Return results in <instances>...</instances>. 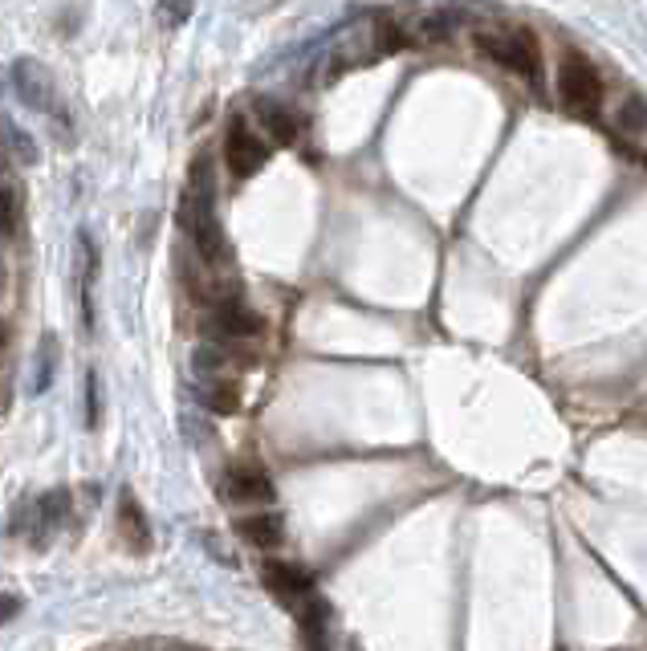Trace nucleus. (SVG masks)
Masks as SVG:
<instances>
[{
	"label": "nucleus",
	"mask_w": 647,
	"mask_h": 651,
	"mask_svg": "<svg viewBox=\"0 0 647 651\" xmlns=\"http://www.w3.org/2000/svg\"><path fill=\"white\" fill-rule=\"evenodd\" d=\"M558 98L578 118H599L603 110V74L586 53L566 49L558 66Z\"/></svg>",
	"instance_id": "f257e3e1"
},
{
	"label": "nucleus",
	"mask_w": 647,
	"mask_h": 651,
	"mask_svg": "<svg viewBox=\"0 0 647 651\" xmlns=\"http://www.w3.org/2000/svg\"><path fill=\"white\" fill-rule=\"evenodd\" d=\"M224 163L232 171V180H253V175L269 163V147L257 131H249V123L241 114H232L228 135H224Z\"/></svg>",
	"instance_id": "f03ea898"
},
{
	"label": "nucleus",
	"mask_w": 647,
	"mask_h": 651,
	"mask_svg": "<svg viewBox=\"0 0 647 651\" xmlns=\"http://www.w3.org/2000/svg\"><path fill=\"white\" fill-rule=\"evenodd\" d=\"M9 78H13L17 98L29 110H41V114H57V110H62V106H57V82H53V74L37 62V57H17V62L9 66Z\"/></svg>",
	"instance_id": "7ed1b4c3"
},
{
	"label": "nucleus",
	"mask_w": 647,
	"mask_h": 651,
	"mask_svg": "<svg viewBox=\"0 0 647 651\" xmlns=\"http://www.w3.org/2000/svg\"><path fill=\"white\" fill-rule=\"evenodd\" d=\"M220 497L232 501V505H269L273 501V481H269V472L241 464V468H228L224 472Z\"/></svg>",
	"instance_id": "20e7f679"
},
{
	"label": "nucleus",
	"mask_w": 647,
	"mask_h": 651,
	"mask_svg": "<svg viewBox=\"0 0 647 651\" xmlns=\"http://www.w3.org/2000/svg\"><path fill=\"white\" fill-rule=\"evenodd\" d=\"M66 517H70V489H49L45 497H37V505H33V534H29V542H33L37 550H41V546H49L57 529L66 525Z\"/></svg>",
	"instance_id": "39448f33"
},
{
	"label": "nucleus",
	"mask_w": 647,
	"mask_h": 651,
	"mask_svg": "<svg viewBox=\"0 0 647 651\" xmlns=\"http://www.w3.org/2000/svg\"><path fill=\"white\" fill-rule=\"evenodd\" d=\"M212 330L224 338H257L265 330V318L237 298H220L212 310Z\"/></svg>",
	"instance_id": "423d86ee"
},
{
	"label": "nucleus",
	"mask_w": 647,
	"mask_h": 651,
	"mask_svg": "<svg viewBox=\"0 0 647 651\" xmlns=\"http://www.w3.org/2000/svg\"><path fill=\"white\" fill-rule=\"evenodd\" d=\"M261 578H265V586L273 590L277 599H302V595H310V590H314V574L310 570L293 566V562H281V558H269L261 566Z\"/></svg>",
	"instance_id": "0eeeda50"
},
{
	"label": "nucleus",
	"mask_w": 647,
	"mask_h": 651,
	"mask_svg": "<svg viewBox=\"0 0 647 651\" xmlns=\"http://www.w3.org/2000/svg\"><path fill=\"white\" fill-rule=\"evenodd\" d=\"M237 534L257 550H277L285 542V521L281 513H249L237 521Z\"/></svg>",
	"instance_id": "6e6552de"
},
{
	"label": "nucleus",
	"mask_w": 647,
	"mask_h": 651,
	"mask_svg": "<svg viewBox=\"0 0 647 651\" xmlns=\"http://www.w3.org/2000/svg\"><path fill=\"white\" fill-rule=\"evenodd\" d=\"M119 534H123V542H127L135 554H147V550H151V525H147L139 501H135L127 489H123V497H119Z\"/></svg>",
	"instance_id": "1a4fd4ad"
},
{
	"label": "nucleus",
	"mask_w": 647,
	"mask_h": 651,
	"mask_svg": "<svg viewBox=\"0 0 647 651\" xmlns=\"http://www.w3.org/2000/svg\"><path fill=\"white\" fill-rule=\"evenodd\" d=\"M257 118H261V127L269 131V139L277 147H289L293 139H298V118H293V110H285L281 102L257 98Z\"/></svg>",
	"instance_id": "9d476101"
},
{
	"label": "nucleus",
	"mask_w": 647,
	"mask_h": 651,
	"mask_svg": "<svg viewBox=\"0 0 647 651\" xmlns=\"http://www.w3.org/2000/svg\"><path fill=\"white\" fill-rule=\"evenodd\" d=\"M192 236H196V253H200L204 265H224V257H228V236H224L216 212L212 216H200L192 224Z\"/></svg>",
	"instance_id": "9b49d317"
},
{
	"label": "nucleus",
	"mask_w": 647,
	"mask_h": 651,
	"mask_svg": "<svg viewBox=\"0 0 647 651\" xmlns=\"http://www.w3.org/2000/svg\"><path fill=\"white\" fill-rule=\"evenodd\" d=\"M509 41H513V57H517V74L529 86H538L542 82V45H538L534 29H513Z\"/></svg>",
	"instance_id": "f8f14e48"
},
{
	"label": "nucleus",
	"mask_w": 647,
	"mask_h": 651,
	"mask_svg": "<svg viewBox=\"0 0 647 651\" xmlns=\"http://www.w3.org/2000/svg\"><path fill=\"white\" fill-rule=\"evenodd\" d=\"M200 403L208 411H216V416H237V411H241V391H237V383H208L200 391Z\"/></svg>",
	"instance_id": "ddd939ff"
},
{
	"label": "nucleus",
	"mask_w": 647,
	"mask_h": 651,
	"mask_svg": "<svg viewBox=\"0 0 647 651\" xmlns=\"http://www.w3.org/2000/svg\"><path fill=\"white\" fill-rule=\"evenodd\" d=\"M0 139H5V147H9V159L25 163V167L37 163V143H33V135H29L25 127H17V123H0Z\"/></svg>",
	"instance_id": "4468645a"
},
{
	"label": "nucleus",
	"mask_w": 647,
	"mask_h": 651,
	"mask_svg": "<svg viewBox=\"0 0 647 651\" xmlns=\"http://www.w3.org/2000/svg\"><path fill=\"white\" fill-rule=\"evenodd\" d=\"M53 354H57V338L53 334H45V342H41V350H37V379H33V391H45L49 387V379H53Z\"/></svg>",
	"instance_id": "2eb2a0df"
},
{
	"label": "nucleus",
	"mask_w": 647,
	"mask_h": 651,
	"mask_svg": "<svg viewBox=\"0 0 647 651\" xmlns=\"http://www.w3.org/2000/svg\"><path fill=\"white\" fill-rule=\"evenodd\" d=\"M619 127L631 131V135H643L647 131V102L643 98H627V106L619 110Z\"/></svg>",
	"instance_id": "dca6fc26"
},
{
	"label": "nucleus",
	"mask_w": 647,
	"mask_h": 651,
	"mask_svg": "<svg viewBox=\"0 0 647 651\" xmlns=\"http://www.w3.org/2000/svg\"><path fill=\"white\" fill-rule=\"evenodd\" d=\"M13 228H17V196L9 188H0V241L13 236Z\"/></svg>",
	"instance_id": "f3484780"
},
{
	"label": "nucleus",
	"mask_w": 647,
	"mask_h": 651,
	"mask_svg": "<svg viewBox=\"0 0 647 651\" xmlns=\"http://www.w3.org/2000/svg\"><path fill=\"white\" fill-rule=\"evenodd\" d=\"M86 424L98 428V375H86Z\"/></svg>",
	"instance_id": "a211bd4d"
},
{
	"label": "nucleus",
	"mask_w": 647,
	"mask_h": 651,
	"mask_svg": "<svg viewBox=\"0 0 647 651\" xmlns=\"http://www.w3.org/2000/svg\"><path fill=\"white\" fill-rule=\"evenodd\" d=\"M220 363H224L220 350H212V346H200L196 350V371H220Z\"/></svg>",
	"instance_id": "6ab92c4d"
},
{
	"label": "nucleus",
	"mask_w": 647,
	"mask_h": 651,
	"mask_svg": "<svg viewBox=\"0 0 647 651\" xmlns=\"http://www.w3.org/2000/svg\"><path fill=\"white\" fill-rule=\"evenodd\" d=\"M21 615V599L17 595H5V590H0V627H5L9 619H17Z\"/></svg>",
	"instance_id": "aec40b11"
},
{
	"label": "nucleus",
	"mask_w": 647,
	"mask_h": 651,
	"mask_svg": "<svg viewBox=\"0 0 647 651\" xmlns=\"http://www.w3.org/2000/svg\"><path fill=\"white\" fill-rule=\"evenodd\" d=\"M159 17H167V21H184V17H188V9H167V5H163V9H159Z\"/></svg>",
	"instance_id": "412c9836"
},
{
	"label": "nucleus",
	"mask_w": 647,
	"mask_h": 651,
	"mask_svg": "<svg viewBox=\"0 0 647 651\" xmlns=\"http://www.w3.org/2000/svg\"><path fill=\"white\" fill-rule=\"evenodd\" d=\"M9 163H13V159H9V147H5V139H0V175H5Z\"/></svg>",
	"instance_id": "4be33fe9"
},
{
	"label": "nucleus",
	"mask_w": 647,
	"mask_h": 651,
	"mask_svg": "<svg viewBox=\"0 0 647 651\" xmlns=\"http://www.w3.org/2000/svg\"><path fill=\"white\" fill-rule=\"evenodd\" d=\"M9 342V330H5V322H0V346H5Z\"/></svg>",
	"instance_id": "5701e85b"
}]
</instances>
